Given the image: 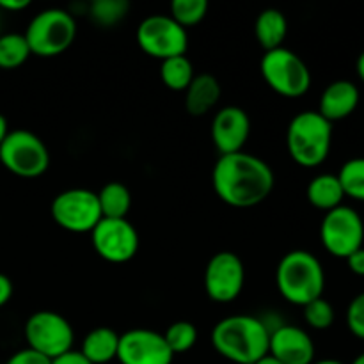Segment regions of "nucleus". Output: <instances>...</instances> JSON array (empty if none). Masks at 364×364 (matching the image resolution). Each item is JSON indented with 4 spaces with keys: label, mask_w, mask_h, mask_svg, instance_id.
<instances>
[{
    "label": "nucleus",
    "mask_w": 364,
    "mask_h": 364,
    "mask_svg": "<svg viewBox=\"0 0 364 364\" xmlns=\"http://www.w3.org/2000/svg\"><path fill=\"white\" fill-rule=\"evenodd\" d=\"M212 181L220 201L235 208H251L269 198L276 178L265 160L238 151L220 155L213 167Z\"/></svg>",
    "instance_id": "f257e3e1"
},
{
    "label": "nucleus",
    "mask_w": 364,
    "mask_h": 364,
    "mask_svg": "<svg viewBox=\"0 0 364 364\" xmlns=\"http://www.w3.org/2000/svg\"><path fill=\"white\" fill-rule=\"evenodd\" d=\"M269 341V326L251 315L226 316L212 331L213 348L224 359L237 364H256L265 358Z\"/></svg>",
    "instance_id": "f03ea898"
},
{
    "label": "nucleus",
    "mask_w": 364,
    "mask_h": 364,
    "mask_svg": "<svg viewBox=\"0 0 364 364\" xmlns=\"http://www.w3.org/2000/svg\"><path fill=\"white\" fill-rule=\"evenodd\" d=\"M276 284L290 304L304 308L322 297L326 274L322 263L313 252L297 249L281 258L276 270Z\"/></svg>",
    "instance_id": "7ed1b4c3"
},
{
    "label": "nucleus",
    "mask_w": 364,
    "mask_h": 364,
    "mask_svg": "<svg viewBox=\"0 0 364 364\" xmlns=\"http://www.w3.org/2000/svg\"><path fill=\"white\" fill-rule=\"evenodd\" d=\"M333 123L316 110L299 112L288 124L287 146L291 160L302 167H316L329 156Z\"/></svg>",
    "instance_id": "20e7f679"
},
{
    "label": "nucleus",
    "mask_w": 364,
    "mask_h": 364,
    "mask_svg": "<svg viewBox=\"0 0 364 364\" xmlns=\"http://www.w3.org/2000/svg\"><path fill=\"white\" fill-rule=\"evenodd\" d=\"M31 53L39 57H55L71 46L77 36V21L68 11L45 9L36 14L25 31Z\"/></svg>",
    "instance_id": "39448f33"
},
{
    "label": "nucleus",
    "mask_w": 364,
    "mask_h": 364,
    "mask_svg": "<svg viewBox=\"0 0 364 364\" xmlns=\"http://www.w3.org/2000/svg\"><path fill=\"white\" fill-rule=\"evenodd\" d=\"M0 162L14 176L38 178L48 169L50 153L38 135L18 128L9 130L0 144Z\"/></svg>",
    "instance_id": "423d86ee"
},
{
    "label": "nucleus",
    "mask_w": 364,
    "mask_h": 364,
    "mask_svg": "<svg viewBox=\"0 0 364 364\" xmlns=\"http://www.w3.org/2000/svg\"><path fill=\"white\" fill-rule=\"evenodd\" d=\"M259 71L267 84L287 98L306 95L311 85V71L308 64L284 46L265 52L259 63Z\"/></svg>",
    "instance_id": "0eeeda50"
},
{
    "label": "nucleus",
    "mask_w": 364,
    "mask_h": 364,
    "mask_svg": "<svg viewBox=\"0 0 364 364\" xmlns=\"http://www.w3.org/2000/svg\"><path fill=\"white\" fill-rule=\"evenodd\" d=\"M27 347L50 361L73 350L75 333L71 323L55 311H36L25 323Z\"/></svg>",
    "instance_id": "6e6552de"
},
{
    "label": "nucleus",
    "mask_w": 364,
    "mask_h": 364,
    "mask_svg": "<svg viewBox=\"0 0 364 364\" xmlns=\"http://www.w3.org/2000/svg\"><path fill=\"white\" fill-rule=\"evenodd\" d=\"M320 240L329 255L347 259L363 247L364 224L361 215L350 206H338L323 215Z\"/></svg>",
    "instance_id": "1a4fd4ad"
},
{
    "label": "nucleus",
    "mask_w": 364,
    "mask_h": 364,
    "mask_svg": "<svg viewBox=\"0 0 364 364\" xmlns=\"http://www.w3.org/2000/svg\"><path fill=\"white\" fill-rule=\"evenodd\" d=\"M137 43L142 52L160 60L185 55L188 48L187 28L167 14H151L139 25Z\"/></svg>",
    "instance_id": "9d476101"
},
{
    "label": "nucleus",
    "mask_w": 364,
    "mask_h": 364,
    "mask_svg": "<svg viewBox=\"0 0 364 364\" xmlns=\"http://www.w3.org/2000/svg\"><path fill=\"white\" fill-rule=\"evenodd\" d=\"M52 217L63 230L71 233H91L103 219L98 194L89 188H68L52 201Z\"/></svg>",
    "instance_id": "9b49d317"
},
{
    "label": "nucleus",
    "mask_w": 364,
    "mask_h": 364,
    "mask_svg": "<svg viewBox=\"0 0 364 364\" xmlns=\"http://www.w3.org/2000/svg\"><path fill=\"white\" fill-rule=\"evenodd\" d=\"M91 238L100 258L109 263L130 262L139 251V233L128 219H102Z\"/></svg>",
    "instance_id": "f8f14e48"
},
{
    "label": "nucleus",
    "mask_w": 364,
    "mask_h": 364,
    "mask_svg": "<svg viewBox=\"0 0 364 364\" xmlns=\"http://www.w3.org/2000/svg\"><path fill=\"white\" fill-rule=\"evenodd\" d=\"M245 269L240 256L220 251L210 258L205 269V290L212 301L228 304L238 299L244 290Z\"/></svg>",
    "instance_id": "ddd939ff"
},
{
    "label": "nucleus",
    "mask_w": 364,
    "mask_h": 364,
    "mask_svg": "<svg viewBox=\"0 0 364 364\" xmlns=\"http://www.w3.org/2000/svg\"><path fill=\"white\" fill-rule=\"evenodd\" d=\"M174 354L164 334L149 329H132L119 336L117 361L121 364H173Z\"/></svg>",
    "instance_id": "4468645a"
},
{
    "label": "nucleus",
    "mask_w": 364,
    "mask_h": 364,
    "mask_svg": "<svg viewBox=\"0 0 364 364\" xmlns=\"http://www.w3.org/2000/svg\"><path fill=\"white\" fill-rule=\"evenodd\" d=\"M251 134V119L240 107L228 105L212 121V139L220 155H231L244 149Z\"/></svg>",
    "instance_id": "2eb2a0df"
},
{
    "label": "nucleus",
    "mask_w": 364,
    "mask_h": 364,
    "mask_svg": "<svg viewBox=\"0 0 364 364\" xmlns=\"http://www.w3.org/2000/svg\"><path fill=\"white\" fill-rule=\"evenodd\" d=\"M269 355L283 364H313L315 343L301 327L279 326L270 331Z\"/></svg>",
    "instance_id": "dca6fc26"
},
{
    "label": "nucleus",
    "mask_w": 364,
    "mask_h": 364,
    "mask_svg": "<svg viewBox=\"0 0 364 364\" xmlns=\"http://www.w3.org/2000/svg\"><path fill=\"white\" fill-rule=\"evenodd\" d=\"M359 98L361 95L354 82L336 80L323 89L316 112L326 117L329 123L347 119L358 109Z\"/></svg>",
    "instance_id": "f3484780"
},
{
    "label": "nucleus",
    "mask_w": 364,
    "mask_h": 364,
    "mask_svg": "<svg viewBox=\"0 0 364 364\" xmlns=\"http://www.w3.org/2000/svg\"><path fill=\"white\" fill-rule=\"evenodd\" d=\"M223 89L219 80L210 73L196 75L185 91V109L191 116L201 117L219 103Z\"/></svg>",
    "instance_id": "a211bd4d"
},
{
    "label": "nucleus",
    "mask_w": 364,
    "mask_h": 364,
    "mask_svg": "<svg viewBox=\"0 0 364 364\" xmlns=\"http://www.w3.org/2000/svg\"><path fill=\"white\" fill-rule=\"evenodd\" d=\"M119 334L110 327H96L82 341V355L91 364H107L117 359Z\"/></svg>",
    "instance_id": "6ab92c4d"
},
{
    "label": "nucleus",
    "mask_w": 364,
    "mask_h": 364,
    "mask_svg": "<svg viewBox=\"0 0 364 364\" xmlns=\"http://www.w3.org/2000/svg\"><path fill=\"white\" fill-rule=\"evenodd\" d=\"M287 32L288 21L287 16L283 14V11L269 7V9H263L262 13L258 14V18H256L255 34L259 46H262L265 52L281 48L284 38H287Z\"/></svg>",
    "instance_id": "aec40b11"
},
{
    "label": "nucleus",
    "mask_w": 364,
    "mask_h": 364,
    "mask_svg": "<svg viewBox=\"0 0 364 364\" xmlns=\"http://www.w3.org/2000/svg\"><path fill=\"white\" fill-rule=\"evenodd\" d=\"M306 196H308V201L315 208L323 210L326 213L343 205L345 199V192L341 188L340 180H338L336 174L329 173L318 174V176L313 178L309 181Z\"/></svg>",
    "instance_id": "412c9836"
},
{
    "label": "nucleus",
    "mask_w": 364,
    "mask_h": 364,
    "mask_svg": "<svg viewBox=\"0 0 364 364\" xmlns=\"http://www.w3.org/2000/svg\"><path fill=\"white\" fill-rule=\"evenodd\" d=\"M98 205L103 219H127L132 206V194L127 185L110 181L98 192Z\"/></svg>",
    "instance_id": "4be33fe9"
},
{
    "label": "nucleus",
    "mask_w": 364,
    "mask_h": 364,
    "mask_svg": "<svg viewBox=\"0 0 364 364\" xmlns=\"http://www.w3.org/2000/svg\"><path fill=\"white\" fill-rule=\"evenodd\" d=\"M194 77V66L187 55L169 57L160 64V78H162L164 85L171 91H187Z\"/></svg>",
    "instance_id": "5701e85b"
},
{
    "label": "nucleus",
    "mask_w": 364,
    "mask_h": 364,
    "mask_svg": "<svg viewBox=\"0 0 364 364\" xmlns=\"http://www.w3.org/2000/svg\"><path fill=\"white\" fill-rule=\"evenodd\" d=\"M31 55V48L23 34L9 32V34L0 36V68L2 70H14L21 66Z\"/></svg>",
    "instance_id": "b1692460"
},
{
    "label": "nucleus",
    "mask_w": 364,
    "mask_h": 364,
    "mask_svg": "<svg viewBox=\"0 0 364 364\" xmlns=\"http://www.w3.org/2000/svg\"><path fill=\"white\" fill-rule=\"evenodd\" d=\"M336 176L343 188L345 198L348 196L355 201L364 203V156L347 160Z\"/></svg>",
    "instance_id": "393cba45"
},
{
    "label": "nucleus",
    "mask_w": 364,
    "mask_h": 364,
    "mask_svg": "<svg viewBox=\"0 0 364 364\" xmlns=\"http://www.w3.org/2000/svg\"><path fill=\"white\" fill-rule=\"evenodd\" d=\"M130 4L127 0H95L89 7V16L102 27H112L128 14Z\"/></svg>",
    "instance_id": "a878e982"
},
{
    "label": "nucleus",
    "mask_w": 364,
    "mask_h": 364,
    "mask_svg": "<svg viewBox=\"0 0 364 364\" xmlns=\"http://www.w3.org/2000/svg\"><path fill=\"white\" fill-rule=\"evenodd\" d=\"M164 340L174 355L183 354V352L191 350L198 341V329L194 323L180 320L167 327V331L164 333Z\"/></svg>",
    "instance_id": "bb28decb"
},
{
    "label": "nucleus",
    "mask_w": 364,
    "mask_h": 364,
    "mask_svg": "<svg viewBox=\"0 0 364 364\" xmlns=\"http://www.w3.org/2000/svg\"><path fill=\"white\" fill-rule=\"evenodd\" d=\"M208 11L206 0H174L171 4V18L181 25V27H192L198 25Z\"/></svg>",
    "instance_id": "cd10ccee"
},
{
    "label": "nucleus",
    "mask_w": 364,
    "mask_h": 364,
    "mask_svg": "<svg viewBox=\"0 0 364 364\" xmlns=\"http://www.w3.org/2000/svg\"><path fill=\"white\" fill-rule=\"evenodd\" d=\"M304 320L309 327L316 331L329 329L334 323V308L323 297L316 299L304 306Z\"/></svg>",
    "instance_id": "c85d7f7f"
},
{
    "label": "nucleus",
    "mask_w": 364,
    "mask_h": 364,
    "mask_svg": "<svg viewBox=\"0 0 364 364\" xmlns=\"http://www.w3.org/2000/svg\"><path fill=\"white\" fill-rule=\"evenodd\" d=\"M347 326L355 338L364 340V291L355 295L347 309Z\"/></svg>",
    "instance_id": "c756f323"
},
{
    "label": "nucleus",
    "mask_w": 364,
    "mask_h": 364,
    "mask_svg": "<svg viewBox=\"0 0 364 364\" xmlns=\"http://www.w3.org/2000/svg\"><path fill=\"white\" fill-rule=\"evenodd\" d=\"M6 364H52L48 358H45L39 352L32 350V348H23V350H18L7 359Z\"/></svg>",
    "instance_id": "7c9ffc66"
},
{
    "label": "nucleus",
    "mask_w": 364,
    "mask_h": 364,
    "mask_svg": "<svg viewBox=\"0 0 364 364\" xmlns=\"http://www.w3.org/2000/svg\"><path fill=\"white\" fill-rule=\"evenodd\" d=\"M347 265L352 274H355V276L359 277H364V247L358 249V251L352 252V255L348 256Z\"/></svg>",
    "instance_id": "2f4dec72"
},
{
    "label": "nucleus",
    "mask_w": 364,
    "mask_h": 364,
    "mask_svg": "<svg viewBox=\"0 0 364 364\" xmlns=\"http://www.w3.org/2000/svg\"><path fill=\"white\" fill-rule=\"evenodd\" d=\"M13 297V281L6 276V274L0 272V308L7 304Z\"/></svg>",
    "instance_id": "473e14b6"
},
{
    "label": "nucleus",
    "mask_w": 364,
    "mask_h": 364,
    "mask_svg": "<svg viewBox=\"0 0 364 364\" xmlns=\"http://www.w3.org/2000/svg\"><path fill=\"white\" fill-rule=\"evenodd\" d=\"M52 364H91L78 350H70L68 354L53 359Z\"/></svg>",
    "instance_id": "72a5a7b5"
},
{
    "label": "nucleus",
    "mask_w": 364,
    "mask_h": 364,
    "mask_svg": "<svg viewBox=\"0 0 364 364\" xmlns=\"http://www.w3.org/2000/svg\"><path fill=\"white\" fill-rule=\"evenodd\" d=\"M31 6L28 0H0V9L11 11V13H16V11H23Z\"/></svg>",
    "instance_id": "f704fd0d"
},
{
    "label": "nucleus",
    "mask_w": 364,
    "mask_h": 364,
    "mask_svg": "<svg viewBox=\"0 0 364 364\" xmlns=\"http://www.w3.org/2000/svg\"><path fill=\"white\" fill-rule=\"evenodd\" d=\"M9 134V127H7V119L4 117V114H0V144L6 139V135Z\"/></svg>",
    "instance_id": "c9c22d12"
},
{
    "label": "nucleus",
    "mask_w": 364,
    "mask_h": 364,
    "mask_svg": "<svg viewBox=\"0 0 364 364\" xmlns=\"http://www.w3.org/2000/svg\"><path fill=\"white\" fill-rule=\"evenodd\" d=\"M355 68H358V75L364 84V52H361V55L358 57V64H355Z\"/></svg>",
    "instance_id": "e433bc0d"
},
{
    "label": "nucleus",
    "mask_w": 364,
    "mask_h": 364,
    "mask_svg": "<svg viewBox=\"0 0 364 364\" xmlns=\"http://www.w3.org/2000/svg\"><path fill=\"white\" fill-rule=\"evenodd\" d=\"M256 364H283V363H279V361H277V359H274L272 355H269V354H267L265 358H263V359H259V361L256 363Z\"/></svg>",
    "instance_id": "4c0bfd02"
},
{
    "label": "nucleus",
    "mask_w": 364,
    "mask_h": 364,
    "mask_svg": "<svg viewBox=\"0 0 364 364\" xmlns=\"http://www.w3.org/2000/svg\"><path fill=\"white\" fill-rule=\"evenodd\" d=\"M313 364H343L341 361H336V359H323V361H316Z\"/></svg>",
    "instance_id": "58836bf2"
},
{
    "label": "nucleus",
    "mask_w": 364,
    "mask_h": 364,
    "mask_svg": "<svg viewBox=\"0 0 364 364\" xmlns=\"http://www.w3.org/2000/svg\"><path fill=\"white\" fill-rule=\"evenodd\" d=\"M352 364H364V352L361 355H358V358L354 359V361H352Z\"/></svg>",
    "instance_id": "ea45409f"
}]
</instances>
